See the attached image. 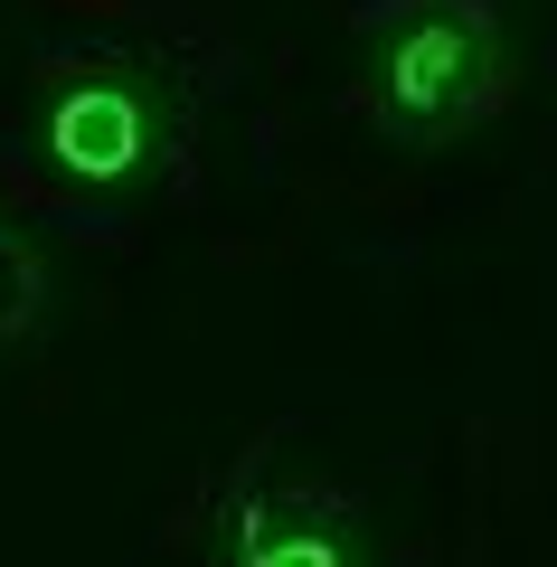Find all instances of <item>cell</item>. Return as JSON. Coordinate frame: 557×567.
Instances as JSON below:
<instances>
[{
    "label": "cell",
    "mask_w": 557,
    "mask_h": 567,
    "mask_svg": "<svg viewBox=\"0 0 557 567\" xmlns=\"http://www.w3.org/2000/svg\"><path fill=\"white\" fill-rule=\"evenodd\" d=\"M58 152L76 171H123V162H133V104H123V95H76L66 123H58Z\"/></svg>",
    "instance_id": "6da1fadb"
},
{
    "label": "cell",
    "mask_w": 557,
    "mask_h": 567,
    "mask_svg": "<svg viewBox=\"0 0 557 567\" xmlns=\"http://www.w3.org/2000/svg\"><path fill=\"white\" fill-rule=\"evenodd\" d=\"M265 567H331V548H275Z\"/></svg>",
    "instance_id": "7a4b0ae2"
}]
</instances>
